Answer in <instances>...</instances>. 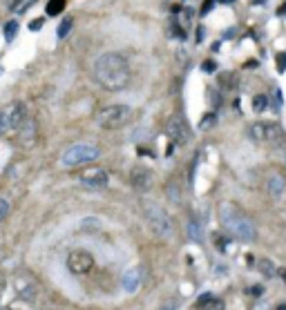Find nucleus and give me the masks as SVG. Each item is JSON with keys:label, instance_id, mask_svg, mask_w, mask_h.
<instances>
[{"label": "nucleus", "instance_id": "20", "mask_svg": "<svg viewBox=\"0 0 286 310\" xmlns=\"http://www.w3.org/2000/svg\"><path fill=\"white\" fill-rule=\"evenodd\" d=\"M74 20L72 18H63V23L59 25V29H56V34H59V38H65V36L69 34V29H72Z\"/></svg>", "mask_w": 286, "mask_h": 310}, {"label": "nucleus", "instance_id": "1", "mask_svg": "<svg viewBox=\"0 0 286 310\" xmlns=\"http://www.w3.org/2000/svg\"><path fill=\"white\" fill-rule=\"evenodd\" d=\"M132 78L130 63L123 54L107 52L101 54L94 63V81L107 92H121L127 87V83Z\"/></svg>", "mask_w": 286, "mask_h": 310}, {"label": "nucleus", "instance_id": "3", "mask_svg": "<svg viewBox=\"0 0 286 310\" xmlns=\"http://www.w3.org/2000/svg\"><path fill=\"white\" fill-rule=\"evenodd\" d=\"M141 210H143V217H146L148 225L152 228V232H155L157 237L170 239L175 234V223H172L170 214L165 212L159 203H155V201H143Z\"/></svg>", "mask_w": 286, "mask_h": 310}, {"label": "nucleus", "instance_id": "23", "mask_svg": "<svg viewBox=\"0 0 286 310\" xmlns=\"http://www.w3.org/2000/svg\"><path fill=\"white\" fill-rule=\"evenodd\" d=\"M259 268H262V272H266V277H273V270H275V268H273L271 261H262Z\"/></svg>", "mask_w": 286, "mask_h": 310}, {"label": "nucleus", "instance_id": "9", "mask_svg": "<svg viewBox=\"0 0 286 310\" xmlns=\"http://www.w3.org/2000/svg\"><path fill=\"white\" fill-rule=\"evenodd\" d=\"M78 181H81L85 188H92V190H101L107 185L110 181V174H107L103 168H85V170L78 174Z\"/></svg>", "mask_w": 286, "mask_h": 310}, {"label": "nucleus", "instance_id": "24", "mask_svg": "<svg viewBox=\"0 0 286 310\" xmlns=\"http://www.w3.org/2000/svg\"><path fill=\"white\" fill-rule=\"evenodd\" d=\"M277 69H280V72L286 69V54H280V56H277Z\"/></svg>", "mask_w": 286, "mask_h": 310}, {"label": "nucleus", "instance_id": "4", "mask_svg": "<svg viewBox=\"0 0 286 310\" xmlns=\"http://www.w3.org/2000/svg\"><path fill=\"white\" fill-rule=\"evenodd\" d=\"M132 112L127 105H107L96 114V123L103 130H119L130 121Z\"/></svg>", "mask_w": 286, "mask_h": 310}, {"label": "nucleus", "instance_id": "2", "mask_svg": "<svg viewBox=\"0 0 286 310\" xmlns=\"http://www.w3.org/2000/svg\"><path fill=\"white\" fill-rule=\"evenodd\" d=\"M219 217H222L223 225H226L239 241H255L257 239V230H255V225H253V221L235 203H222Z\"/></svg>", "mask_w": 286, "mask_h": 310}, {"label": "nucleus", "instance_id": "26", "mask_svg": "<svg viewBox=\"0 0 286 310\" xmlns=\"http://www.w3.org/2000/svg\"><path fill=\"white\" fill-rule=\"evenodd\" d=\"M43 23H45V20H43V18H36V20H34V23H32V25H30V27H32V29H34V31H38V29H40V27H43Z\"/></svg>", "mask_w": 286, "mask_h": 310}, {"label": "nucleus", "instance_id": "8", "mask_svg": "<svg viewBox=\"0 0 286 310\" xmlns=\"http://www.w3.org/2000/svg\"><path fill=\"white\" fill-rule=\"evenodd\" d=\"M67 268L72 275H88L94 268V257L88 250H74L67 257Z\"/></svg>", "mask_w": 286, "mask_h": 310}, {"label": "nucleus", "instance_id": "22", "mask_svg": "<svg viewBox=\"0 0 286 310\" xmlns=\"http://www.w3.org/2000/svg\"><path fill=\"white\" fill-rule=\"evenodd\" d=\"M253 107H255L257 112H262L264 107H266V96H262V94H259V96H255V103H253Z\"/></svg>", "mask_w": 286, "mask_h": 310}, {"label": "nucleus", "instance_id": "28", "mask_svg": "<svg viewBox=\"0 0 286 310\" xmlns=\"http://www.w3.org/2000/svg\"><path fill=\"white\" fill-rule=\"evenodd\" d=\"M159 310H177V301H168V304H163Z\"/></svg>", "mask_w": 286, "mask_h": 310}, {"label": "nucleus", "instance_id": "31", "mask_svg": "<svg viewBox=\"0 0 286 310\" xmlns=\"http://www.w3.org/2000/svg\"><path fill=\"white\" fill-rule=\"evenodd\" d=\"M280 277H282V281H284V286H286V270H282V272H280Z\"/></svg>", "mask_w": 286, "mask_h": 310}, {"label": "nucleus", "instance_id": "21", "mask_svg": "<svg viewBox=\"0 0 286 310\" xmlns=\"http://www.w3.org/2000/svg\"><path fill=\"white\" fill-rule=\"evenodd\" d=\"M9 214V201L5 197H0V223L5 221V217Z\"/></svg>", "mask_w": 286, "mask_h": 310}, {"label": "nucleus", "instance_id": "25", "mask_svg": "<svg viewBox=\"0 0 286 310\" xmlns=\"http://www.w3.org/2000/svg\"><path fill=\"white\" fill-rule=\"evenodd\" d=\"M32 2H36V0H23V2H20V5L16 7L14 11H16V14H23V11L27 9V5H32Z\"/></svg>", "mask_w": 286, "mask_h": 310}, {"label": "nucleus", "instance_id": "7", "mask_svg": "<svg viewBox=\"0 0 286 310\" xmlns=\"http://www.w3.org/2000/svg\"><path fill=\"white\" fill-rule=\"evenodd\" d=\"M27 121V110L20 101L9 103L7 107L0 110V134H5L9 130H18L23 123Z\"/></svg>", "mask_w": 286, "mask_h": 310}, {"label": "nucleus", "instance_id": "13", "mask_svg": "<svg viewBox=\"0 0 286 310\" xmlns=\"http://www.w3.org/2000/svg\"><path fill=\"white\" fill-rule=\"evenodd\" d=\"M20 127H23V130H20V136H18L20 145H25V147L34 145V141H36V123L32 121V118H27Z\"/></svg>", "mask_w": 286, "mask_h": 310}, {"label": "nucleus", "instance_id": "30", "mask_svg": "<svg viewBox=\"0 0 286 310\" xmlns=\"http://www.w3.org/2000/svg\"><path fill=\"white\" fill-rule=\"evenodd\" d=\"M20 2H23V0H7V7H9V9H16Z\"/></svg>", "mask_w": 286, "mask_h": 310}, {"label": "nucleus", "instance_id": "15", "mask_svg": "<svg viewBox=\"0 0 286 310\" xmlns=\"http://www.w3.org/2000/svg\"><path fill=\"white\" fill-rule=\"evenodd\" d=\"M284 190H286V181L282 179L280 174H268V179H266V192L271 194V197L280 199L282 194H284Z\"/></svg>", "mask_w": 286, "mask_h": 310}, {"label": "nucleus", "instance_id": "16", "mask_svg": "<svg viewBox=\"0 0 286 310\" xmlns=\"http://www.w3.org/2000/svg\"><path fill=\"white\" fill-rule=\"evenodd\" d=\"M197 310H223V304L215 295H201L194 304Z\"/></svg>", "mask_w": 286, "mask_h": 310}, {"label": "nucleus", "instance_id": "12", "mask_svg": "<svg viewBox=\"0 0 286 310\" xmlns=\"http://www.w3.org/2000/svg\"><path fill=\"white\" fill-rule=\"evenodd\" d=\"M14 290L18 292L20 299H25V301H34V299H36V292H38V288H36V283L30 279V277H16V281H14Z\"/></svg>", "mask_w": 286, "mask_h": 310}, {"label": "nucleus", "instance_id": "19", "mask_svg": "<svg viewBox=\"0 0 286 310\" xmlns=\"http://www.w3.org/2000/svg\"><path fill=\"white\" fill-rule=\"evenodd\" d=\"M16 34H18V23H16V20H9V23L5 25V40L11 43V40L16 38Z\"/></svg>", "mask_w": 286, "mask_h": 310}, {"label": "nucleus", "instance_id": "18", "mask_svg": "<svg viewBox=\"0 0 286 310\" xmlns=\"http://www.w3.org/2000/svg\"><path fill=\"white\" fill-rule=\"evenodd\" d=\"M65 9V0H49L47 2V16H59Z\"/></svg>", "mask_w": 286, "mask_h": 310}, {"label": "nucleus", "instance_id": "14", "mask_svg": "<svg viewBox=\"0 0 286 310\" xmlns=\"http://www.w3.org/2000/svg\"><path fill=\"white\" fill-rule=\"evenodd\" d=\"M126 292H136L139 290V283H141V270L139 268H130L127 272H123V279H121Z\"/></svg>", "mask_w": 286, "mask_h": 310}, {"label": "nucleus", "instance_id": "10", "mask_svg": "<svg viewBox=\"0 0 286 310\" xmlns=\"http://www.w3.org/2000/svg\"><path fill=\"white\" fill-rule=\"evenodd\" d=\"M165 132H168V139L175 143V145H184L190 139V127L186 125V121L181 116H172L165 125Z\"/></svg>", "mask_w": 286, "mask_h": 310}, {"label": "nucleus", "instance_id": "6", "mask_svg": "<svg viewBox=\"0 0 286 310\" xmlns=\"http://www.w3.org/2000/svg\"><path fill=\"white\" fill-rule=\"evenodd\" d=\"M98 154H101L98 147L92 145V143H74V145H69L63 152L61 163L65 168H74V165H83V163H90V161L98 159Z\"/></svg>", "mask_w": 286, "mask_h": 310}, {"label": "nucleus", "instance_id": "5", "mask_svg": "<svg viewBox=\"0 0 286 310\" xmlns=\"http://www.w3.org/2000/svg\"><path fill=\"white\" fill-rule=\"evenodd\" d=\"M248 136H251L255 143H266V145H280L284 141V132L277 123L273 121H257L248 127Z\"/></svg>", "mask_w": 286, "mask_h": 310}, {"label": "nucleus", "instance_id": "29", "mask_svg": "<svg viewBox=\"0 0 286 310\" xmlns=\"http://www.w3.org/2000/svg\"><path fill=\"white\" fill-rule=\"evenodd\" d=\"M213 123H215V114H210V116L206 118L204 123H201V130H206V127H208V125H213Z\"/></svg>", "mask_w": 286, "mask_h": 310}, {"label": "nucleus", "instance_id": "32", "mask_svg": "<svg viewBox=\"0 0 286 310\" xmlns=\"http://www.w3.org/2000/svg\"><path fill=\"white\" fill-rule=\"evenodd\" d=\"M275 310H286V306H284V304H282V306H277V308H275Z\"/></svg>", "mask_w": 286, "mask_h": 310}, {"label": "nucleus", "instance_id": "17", "mask_svg": "<svg viewBox=\"0 0 286 310\" xmlns=\"http://www.w3.org/2000/svg\"><path fill=\"white\" fill-rule=\"evenodd\" d=\"M188 234H190L192 241H204V228H201V223H199V221H190Z\"/></svg>", "mask_w": 286, "mask_h": 310}, {"label": "nucleus", "instance_id": "27", "mask_svg": "<svg viewBox=\"0 0 286 310\" xmlns=\"http://www.w3.org/2000/svg\"><path fill=\"white\" fill-rule=\"evenodd\" d=\"M5 288H7V279L0 277V301H2V295H5Z\"/></svg>", "mask_w": 286, "mask_h": 310}, {"label": "nucleus", "instance_id": "11", "mask_svg": "<svg viewBox=\"0 0 286 310\" xmlns=\"http://www.w3.org/2000/svg\"><path fill=\"white\" fill-rule=\"evenodd\" d=\"M152 172L148 170V168H141V165H136V168H132L130 170V183L132 188L136 190V192H148V190L152 188Z\"/></svg>", "mask_w": 286, "mask_h": 310}]
</instances>
